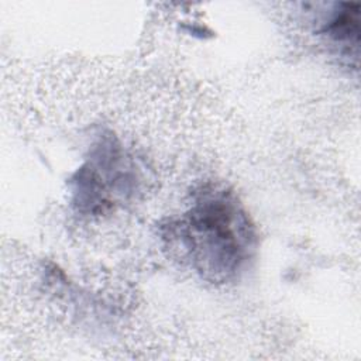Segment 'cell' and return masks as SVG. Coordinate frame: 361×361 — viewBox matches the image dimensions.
Returning a JSON list of instances; mask_svg holds the SVG:
<instances>
[{
  "label": "cell",
  "instance_id": "6da1fadb",
  "mask_svg": "<svg viewBox=\"0 0 361 361\" xmlns=\"http://www.w3.org/2000/svg\"><path fill=\"white\" fill-rule=\"evenodd\" d=\"M171 231L192 268L216 283L230 282L255 252L257 234L237 197L219 188H202Z\"/></svg>",
  "mask_w": 361,
  "mask_h": 361
},
{
  "label": "cell",
  "instance_id": "7a4b0ae2",
  "mask_svg": "<svg viewBox=\"0 0 361 361\" xmlns=\"http://www.w3.org/2000/svg\"><path fill=\"white\" fill-rule=\"evenodd\" d=\"M322 34L345 58L358 59L360 48V4L340 3L331 11L322 28Z\"/></svg>",
  "mask_w": 361,
  "mask_h": 361
}]
</instances>
